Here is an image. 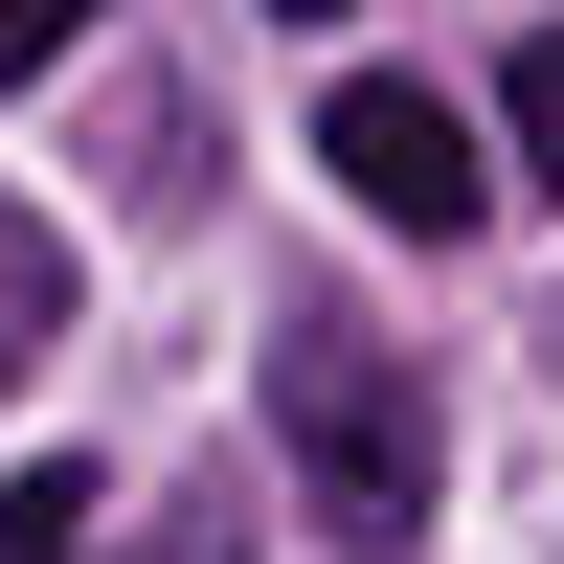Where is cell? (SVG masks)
<instances>
[{
	"label": "cell",
	"instance_id": "obj_3",
	"mask_svg": "<svg viewBox=\"0 0 564 564\" xmlns=\"http://www.w3.org/2000/svg\"><path fill=\"white\" fill-rule=\"evenodd\" d=\"M45 339H68V226H23V204H0V384H23Z\"/></svg>",
	"mask_w": 564,
	"mask_h": 564
},
{
	"label": "cell",
	"instance_id": "obj_5",
	"mask_svg": "<svg viewBox=\"0 0 564 564\" xmlns=\"http://www.w3.org/2000/svg\"><path fill=\"white\" fill-rule=\"evenodd\" d=\"M497 135H520V181H564V23L520 45V68H497Z\"/></svg>",
	"mask_w": 564,
	"mask_h": 564
},
{
	"label": "cell",
	"instance_id": "obj_7",
	"mask_svg": "<svg viewBox=\"0 0 564 564\" xmlns=\"http://www.w3.org/2000/svg\"><path fill=\"white\" fill-rule=\"evenodd\" d=\"M271 23H339V0H271Z\"/></svg>",
	"mask_w": 564,
	"mask_h": 564
},
{
	"label": "cell",
	"instance_id": "obj_1",
	"mask_svg": "<svg viewBox=\"0 0 564 564\" xmlns=\"http://www.w3.org/2000/svg\"><path fill=\"white\" fill-rule=\"evenodd\" d=\"M271 452L316 475V520H339V542H406V520H430V475H452L430 384H406L361 316H294V339H271Z\"/></svg>",
	"mask_w": 564,
	"mask_h": 564
},
{
	"label": "cell",
	"instance_id": "obj_2",
	"mask_svg": "<svg viewBox=\"0 0 564 564\" xmlns=\"http://www.w3.org/2000/svg\"><path fill=\"white\" fill-rule=\"evenodd\" d=\"M316 159H339V204L406 226V249H475V226H497V135L452 113L430 68H339V90H316Z\"/></svg>",
	"mask_w": 564,
	"mask_h": 564
},
{
	"label": "cell",
	"instance_id": "obj_4",
	"mask_svg": "<svg viewBox=\"0 0 564 564\" xmlns=\"http://www.w3.org/2000/svg\"><path fill=\"white\" fill-rule=\"evenodd\" d=\"M90 520H113L90 475H0V564H90Z\"/></svg>",
	"mask_w": 564,
	"mask_h": 564
},
{
	"label": "cell",
	"instance_id": "obj_8",
	"mask_svg": "<svg viewBox=\"0 0 564 564\" xmlns=\"http://www.w3.org/2000/svg\"><path fill=\"white\" fill-rule=\"evenodd\" d=\"M181 564H226V542H181Z\"/></svg>",
	"mask_w": 564,
	"mask_h": 564
},
{
	"label": "cell",
	"instance_id": "obj_6",
	"mask_svg": "<svg viewBox=\"0 0 564 564\" xmlns=\"http://www.w3.org/2000/svg\"><path fill=\"white\" fill-rule=\"evenodd\" d=\"M68 23H90V0H0V90H45V68H68Z\"/></svg>",
	"mask_w": 564,
	"mask_h": 564
}]
</instances>
